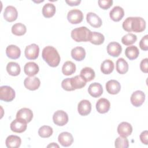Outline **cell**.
<instances>
[{
  "mask_svg": "<svg viewBox=\"0 0 148 148\" xmlns=\"http://www.w3.org/2000/svg\"><path fill=\"white\" fill-rule=\"evenodd\" d=\"M123 29L127 32H141L146 28V21L140 17H128L123 23Z\"/></svg>",
  "mask_w": 148,
  "mask_h": 148,
  "instance_id": "6da1fadb",
  "label": "cell"
},
{
  "mask_svg": "<svg viewBox=\"0 0 148 148\" xmlns=\"http://www.w3.org/2000/svg\"><path fill=\"white\" fill-rule=\"evenodd\" d=\"M43 60L51 67L57 66L60 62V56L56 48L48 46L45 47L42 53Z\"/></svg>",
  "mask_w": 148,
  "mask_h": 148,
  "instance_id": "7a4b0ae2",
  "label": "cell"
},
{
  "mask_svg": "<svg viewBox=\"0 0 148 148\" xmlns=\"http://www.w3.org/2000/svg\"><path fill=\"white\" fill-rule=\"evenodd\" d=\"M91 32L86 27H80L71 31L72 38L77 42H87L90 40Z\"/></svg>",
  "mask_w": 148,
  "mask_h": 148,
  "instance_id": "3957f363",
  "label": "cell"
},
{
  "mask_svg": "<svg viewBox=\"0 0 148 148\" xmlns=\"http://www.w3.org/2000/svg\"><path fill=\"white\" fill-rule=\"evenodd\" d=\"M15 91L10 86H3L0 87V99L5 102H10L15 98Z\"/></svg>",
  "mask_w": 148,
  "mask_h": 148,
  "instance_id": "277c9868",
  "label": "cell"
},
{
  "mask_svg": "<svg viewBox=\"0 0 148 148\" xmlns=\"http://www.w3.org/2000/svg\"><path fill=\"white\" fill-rule=\"evenodd\" d=\"M68 114L62 110H57L53 116L54 123L58 126H64L68 122Z\"/></svg>",
  "mask_w": 148,
  "mask_h": 148,
  "instance_id": "5b68a950",
  "label": "cell"
},
{
  "mask_svg": "<svg viewBox=\"0 0 148 148\" xmlns=\"http://www.w3.org/2000/svg\"><path fill=\"white\" fill-rule=\"evenodd\" d=\"M68 21L72 24H77L80 23L83 19V14L82 12L77 9L71 10L67 14Z\"/></svg>",
  "mask_w": 148,
  "mask_h": 148,
  "instance_id": "8992f818",
  "label": "cell"
},
{
  "mask_svg": "<svg viewBox=\"0 0 148 148\" xmlns=\"http://www.w3.org/2000/svg\"><path fill=\"white\" fill-rule=\"evenodd\" d=\"M39 47L35 43H32L26 46L24 51L25 56L28 60L36 59L39 56Z\"/></svg>",
  "mask_w": 148,
  "mask_h": 148,
  "instance_id": "52a82bcc",
  "label": "cell"
},
{
  "mask_svg": "<svg viewBox=\"0 0 148 148\" xmlns=\"http://www.w3.org/2000/svg\"><path fill=\"white\" fill-rule=\"evenodd\" d=\"M131 102L135 107L140 106L145 100V93L140 90L134 91L131 96Z\"/></svg>",
  "mask_w": 148,
  "mask_h": 148,
  "instance_id": "ba28073f",
  "label": "cell"
},
{
  "mask_svg": "<svg viewBox=\"0 0 148 148\" xmlns=\"http://www.w3.org/2000/svg\"><path fill=\"white\" fill-rule=\"evenodd\" d=\"M24 84L26 88L31 91H34L39 87L40 85V81L37 77L29 76L25 79Z\"/></svg>",
  "mask_w": 148,
  "mask_h": 148,
  "instance_id": "9c48e42d",
  "label": "cell"
},
{
  "mask_svg": "<svg viewBox=\"0 0 148 148\" xmlns=\"http://www.w3.org/2000/svg\"><path fill=\"white\" fill-rule=\"evenodd\" d=\"M27 123L23 120L16 119L10 124V130L16 133H21L24 132L27 127Z\"/></svg>",
  "mask_w": 148,
  "mask_h": 148,
  "instance_id": "30bf717a",
  "label": "cell"
},
{
  "mask_svg": "<svg viewBox=\"0 0 148 148\" xmlns=\"http://www.w3.org/2000/svg\"><path fill=\"white\" fill-rule=\"evenodd\" d=\"M18 16V12L16 8L13 6H8L4 10L3 17L8 22L15 21Z\"/></svg>",
  "mask_w": 148,
  "mask_h": 148,
  "instance_id": "8fae6325",
  "label": "cell"
},
{
  "mask_svg": "<svg viewBox=\"0 0 148 148\" xmlns=\"http://www.w3.org/2000/svg\"><path fill=\"white\" fill-rule=\"evenodd\" d=\"M33 118L32 111L26 108L20 109L16 114V119L23 120L26 123H29Z\"/></svg>",
  "mask_w": 148,
  "mask_h": 148,
  "instance_id": "7c38bea8",
  "label": "cell"
},
{
  "mask_svg": "<svg viewBox=\"0 0 148 148\" xmlns=\"http://www.w3.org/2000/svg\"><path fill=\"white\" fill-rule=\"evenodd\" d=\"M106 50L110 56L117 57H119L121 53L122 47L120 43H119L118 42H112L108 45Z\"/></svg>",
  "mask_w": 148,
  "mask_h": 148,
  "instance_id": "4fadbf2b",
  "label": "cell"
},
{
  "mask_svg": "<svg viewBox=\"0 0 148 148\" xmlns=\"http://www.w3.org/2000/svg\"><path fill=\"white\" fill-rule=\"evenodd\" d=\"M77 111L79 113L83 116L90 114L91 111V104L90 102L87 99L82 100L78 103Z\"/></svg>",
  "mask_w": 148,
  "mask_h": 148,
  "instance_id": "5bb4252c",
  "label": "cell"
},
{
  "mask_svg": "<svg viewBox=\"0 0 148 148\" xmlns=\"http://www.w3.org/2000/svg\"><path fill=\"white\" fill-rule=\"evenodd\" d=\"M86 20L88 23L94 28H99L102 24L101 18L93 12H88L87 14Z\"/></svg>",
  "mask_w": 148,
  "mask_h": 148,
  "instance_id": "9a60e30c",
  "label": "cell"
},
{
  "mask_svg": "<svg viewBox=\"0 0 148 148\" xmlns=\"http://www.w3.org/2000/svg\"><path fill=\"white\" fill-rule=\"evenodd\" d=\"M58 140L62 146L68 147L72 144L73 138L71 133L68 132H62L59 134Z\"/></svg>",
  "mask_w": 148,
  "mask_h": 148,
  "instance_id": "2e32d148",
  "label": "cell"
},
{
  "mask_svg": "<svg viewBox=\"0 0 148 148\" xmlns=\"http://www.w3.org/2000/svg\"><path fill=\"white\" fill-rule=\"evenodd\" d=\"M132 132V127L127 122H122L117 127V132L120 136L127 137L131 134Z\"/></svg>",
  "mask_w": 148,
  "mask_h": 148,
  "instance_id": "e0dca14e",
  "label": "cell"
},
{
  "mask_svg": "<svg viewBox=\"0 0 148 148\" xmlns=\"http://www.w3.org/2000/svg\"><path fill=\"white\" fill-rule=\"evenodd\" d=\"M89 94L94 98L99 97L103 93V88L102 85L97 82L91 83L88 88Z\"/></svg>",
  "mask_w": 148,
  "mask_h": 148,
  "instance_id": "ac0fdd59",
  "label": "cell"
},
{
  "mask_svg": "<svg viewBox=\"0 0 148 148\" xmlns=\"http://www.w3.org/2000/svg\"><path fill=\"white\" fill-rule=\"evenodd\" d=\"M106 89L109 94H117L121 90V85L116 80H110L106 83Z\"/></svg>",
  "mask_w": 148,
  "mask_h": 148,
  "instance_id": "d6986e66",
  "label": "cell"
},
{
  "mask_svg": "<svg viewBox=\"0 0 148 148\" xmlns=\"http://www.w3.org/2000/svg\"><path fill=\"white\" fill-rule=\"evenodd\" d=\"M110 103L109 100L106 98H102L98 100L96 103V109L99 113H107L110 109Z\"/></svg>",
  "mask_w": 148,
  "mask_h": 148,
  "instance_id": "ffe728a7",
  "label": "cell"
},
{
  "mask_svg": "<svg viewBox=\"0 0 148 148\" xmlns=\"http://www.w3.org/2000/svg\"><path fill=\"white\" fill-rule=\"evenodd\" d=\"M124 16V9L119 6H114L109 12V16L110 18L116 22L120 21Z\"/></svg>",
  "mask_w": 148,
  "mask_h": 148,
  "instance_id": "44dd1931",
  "label": "cell"
},
{
  "mask_svg": "<svg viewBox=\"0 0 148 148\" xmlns=\"http://www.w3.org/2000/svg\"><path fill=\"white\" fill-rule=\"evenodd\" d=\"M6 54L9 58L16 60L20 57L21 50L18 46L14 45H10L6 47Z\"/></svg>",
  "mask_w": 148,
  "mask_h": 148,
  "instance_id": "7402d4cb",
  "label": "cell"
},
{
  "mask_svg": "<svg viewBox=\"0 0 148 148\" xmlns=\"http://www.w3.org/2000/svg\"><path fill=\"white\" fill-rule=\"evenodd\" d=\"M39 71V66L34 62H28L24 67V73L29 76H34Z\"/></svg>",
  "mask_w": 148,
  "mask_h": 148,
  "instance_id": "603a6c76",
  "label": "cell"
},
{
  "mask_svg": "<svg viewBox=\"0 0 148 148\" xmlns=\"http://www.w3.org/2000/svg\"><path fill=\"white\" fill-rule=\"evenodd\" d=\"M21 143L20 137L17 135H9L5 140V144L8 148H17L19 147Z\"/></svg>",
  "mask_w": 148,
  "mask_h": 148,
  "instance_id": "cb8c5ba5",
  "label": "cell"
},
{
  "mask_svg": "<svg viewBox=\"0 0 148 148\" xmlns=\"http://www.w3.org/2000/svg\"><path fill=\"white\" fill-rule=\"evenodd\" d=\"M71 56L75 60L81 61L83 60L86 57L85 49L80 46L74 47L71 50Z\"/></svg>",
  "mask_w": 148,
  "mask_h": 148,
  "instance_id": "d4e9b609",
  "label": "cell"
},
{
  "mask_svg": "<svg viewBox=\"0 0 148 148\" xmlns=\"http://www.w3.org/2000/svg\"><path fill=\"white\" fill-rule=\"evenodd\" d=\"M71 84L74 90L80 89L86 84V80L80 75H77L71 77Z\"/></svg>",
  "mask_w": 148,
  "mask_h": 148,
  "instance_id": "484cf974",
  "label": "cell"
},
{
  "mask_svg": "<svg viewBox=\"0 0 148 148\" xmlns=\"http://www.w3.org/2000/svg\"><path fill=\"white\" fill-rule=\"evenodd\" d=\"M8 73L13 76H18L21 71V68L18 63L15 62H9L6 65Z\"/></svg>",
  "mask_w": 148,
  "mask_h": 148,
  "instance_id": "4316f807",
  "label": "cell"
},
{
  "mask_svg": "<svg viewBox=\"0 0 148 148\" xmlns=\"http://www.w3.org/2000/svg\"><path fill=\"white\" fill-rule=\"evenodd\" d=\"M56 8L54 5L51 3H46L42 8V14L46 18H50L56 13Z\"/></svg>",
  "mask_w": 148,
  "mask_h": 148,
  "instance_id": "83f0119b",
  "label": "cell"
},
{
  "mask_svg": "<svg viewBox=\"0 0 148 148\" xmlns=\"http://www.w3.org/2000/svg\"><path fill=\"white\" fill-rule=\"evenodd\" d=\"M75 64L71 61H66L62 67V72L64 75L69 76L74 73L76 71Z\"/></svg>",
  "mask_w": 148,
  "mask_h": 148,
  "instance_id": "f1b7e54d",
  "label": "cell"
},
{
  "mask_svg": "<svg viewBox=\"0 0 148 148\" xmlns=\"http://www.w3.org/2000/svg\"><path fill=\"white\" fill-rule=\"evenodd\" d=\"M139 54V49L135 46H128L125 50V55L130 60H134L137 58Z\"/></svg>",
  "mask_w": 148,
  "mask_h": 148,
  "instance_id": "f546056e",
  "label": "cell"
},
{
  "mask_svg": "<svg viewBox=\"0 0 148 148\" xmlns=\"http://www.w3.org/2000/svg\"><path fill=\"white\" fill-rule=\"evenodd\" d=\"M114 63L110 60H105L101 65V71L105 75H109L111 73L114 69Z\"/></svg>",
  "mask_w": 148,
  "mask_h": 148,
  "instance_id": "4dcf8cb0",
  "label": "cell"
},
{
  "mask_svg": "<svg viewBox=\"0 0 148 148\" xmlns=\"http://www.w3.org/2000/svg\"><path fill=\"white\" fill-rule=\"evenodd\" d=\"M116 71L120 74H125L128 71V64L123 58H120L116 61Z\"/></svg>",
  "mask_w": 148,
  "mask_h": 148,
  "instance_id": "1f68e13d",
  "label": "cell"
},
{
  "mask_svg": "<svg viewBox=\"0 0 148 148\" xmlns=\"http://www.w3.org/2000/svg\"><path fill=\"white\" fill-rule=\"evenodd\" d=\"M80 76H82L86 82H90L93 80L95 76L94 71L90 67H85L80 71Z\"/></svg>",
  "mask_w": 148,
  "mask_h": 148,
  "instance_id": "d6a6232c",
  "label": "cell"
},
{
  "mask_svg": "<svg viewBox=\"0 0 148 148\" xmlns=\"http://www.w3.org/2000/svg\"><path fill=\"white\" fill-rule=\"evenodd\" d=\"M105 37L103 34L98 32H91L90 42L95 45H100L103 43Z\"/></svg>",
  "mask_w": 148,
  "mask_h": 148,
  "instance_id": "836d02e7",
  "label": "cell"
},
{
  "mask_svg": "<svg viewBox=\"0 0 148 148\" xmlns=\"http://www.w3.org/2000/svg\"><path fill=\"white\" fill-rule=\"evenodd\" d=\"M26 31L25 25L20 23H16L12 27V32L16 36H22L25 34Z\"/></svg>",
  "mask_w": 148,
  "mask_h": 148,
  "instance_id": "e575fe53",
  "label": "cell"
},
{
  "mask_svg": "<svg viewBox=\"0 0 148 148\" xmlns=\"http://www.w3.org/2000/svg\"><path fill=\"white\" fill-rule=\"evenodd\" d=\"M53 128L49 125H43L38 130L39 135L43 138H47L53 134Z\"/></svg>",
  "mask_w": 148,
  "mask_h": 148,
  "instance_id": "d590c367",
  "label": "cell"
},
{
  "mask_svg": "<svg viewBox=\"0 0 148 148\" xmlns=\"http://www.w3.org/2000/svg\"><path fill=\"white\" fill-rule=\"evenodd\" d=\"M137 40V36L132 33H128L123 36L121 42L125 46H130L134 44Z\"/></svg>",
  "mask_w": 148,
  "mask_h": 148,
  "instance_id": "8d00e7d4",
  "label": "cell"
},
{
  "mask_svg": "<svg viewBox=\"0 0 148 148\" xmlns=\"http://www.w3.org/2000/svg\"><path fill=\"white\" fill-rule=\"evenodd\" d=\"M114 146L117 148H127L129 146V142L127 137L119 136L116 139Z\"/></svg>",
  "mask_w": 148,
  "mask_h": 148,
  "instance_id": "74e56055",
  "label": "cell"
},
{
  "mask_svg": "<svg viewBox=\"0 0 148 148\" xmlns=\"http://www.w3.org/2000/svg\"><path fill=\"white\" fill-rule=\"evenodd\" d=\"M61 86L62 88L66 91H73L74 88L72 87L71 84V78H66L62 81Z\"/></svg>",
  "mask_w": 148,
  "mask_h": 148,
  "instance_id": "f35d334b",
  "label": "cell"
},
{
  "mask_svg": "<svg viewBox=\"0 0 148 148\" xmlns=\"http://www.w3.org/2000/svg\"><path fill=\"white\" fill-rule=\"evenodd\" d=\"M99 6L104 10L110 8L113 5L112 0H99L98 1Z\"/></svg>",
  "mask_w": 148,
  "mask_h": 148,
  "instance_id": "ab89813d",
  "label": "cell"
},
{
  "mask_svg": "<svg viewBox=\"0 0 148 148\" xmlns=\"http://www.w3.org/2000/svg\"><path fill=\"white\" fill-rule=\"evenodd\" d=\"M148 35H145L140 40L139 42V47L140 48L144 51H147L148 50Z\"/></svg>",
  "mask_w": 148,
  "mask_h": 148,
  "instance_id": "60d3db41",
  "label": "cell"
},
{
  "mask_svg": "<svg viewBox=\"0 0 148 148\" xmlns=\"http://www.w3.org/2000/svg\"><path fill=\"white\" fill-rule=\"evenodd\" d=\"M147 62H148V58H146L145 59H143L141 62H140V70L146 73H147L148 72V68H147Z\"/></svg>",
  "mask_w": 148,
  "mask_h": 148,
  "instance_id": "b9f144b4",
  "label": "cell"
},
{
  "mask_svg": "<svg viewBox=\"0 0 148 148\" xmlns=\"http://www.w3.org/2000/svg\"><path fill=\"white\" fill-rule=\"evenodd\" d=\"M139 138L142 143L146 145L148 144V132L147 130L142 132L140 134Z\"/></svg>",
  "mask_w": 148,
  "mask_h": 148,
  "instance_id": "7bdbcfd3",
  "label": "cell"
},
{
  "mask_svg": "<svg viewBox=\"0 0 148 148\" xmlns=\"http://www.w3.org/2000/svg\"><path fill=\"white\" fill-rule=\"evenodd\" d=\"M66 3L69 5V6H77L79 5L80 2H81V1L80 0H75V1H71V0H66L65 1Z\"/></svg>",
  "mask_w": 148,
  "mask_h": 148,
  "instance_id": "ee69618b",
  "label": "cell"
},
{
  "mask_svg": "<svg viewBox=\"0 0 148 148\" xmlns=\"http://www.w3.org/2000/svg\"><path fill=\"white\" fill-rule=\"evenodd\" d=\"M47 147H59V146L56 144V143H51L49 145L47 146Z\"/></svg>",
  "mask_w": 148,
  "mask_h": 148,
  "instance_id": "f6af8a7d",
  "label": "cell"
}]
</instances>
